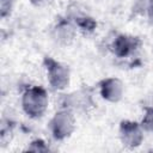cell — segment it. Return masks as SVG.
<instances>
[{
  "instance_id": "cell-3",
  "label": "cell",
  "mask_w": 153,
  "mask_h": 153,
  "mask_svg": "<svg viewBox=\"0 0 153 153\" xmlns=\"http://www.w3.org/2000/svg\"><path fill=\"white\" fill-rule=\"evenodd\" d=\"M76 128L75 114L66 108H60L48 123V129L56 141H63L72 136Z\"/></svg>"
},
{
  "instance_id": "cell-9",
  "label": "cell",
  "mask_w": 153,
  "mask_h": 153,
  "mask_svg": "<svg viewBox=\"0 0 153 153\" xmlns=\"http://www.w3.org/2000/svg\"><path fill=\"white\" fill-rule=\"evenodd\" d=\"M68 18H71L73 20V23L75 24L78 31L82 32V33H92L94 31V29L97 27V22L93 17H91L87 13L84 12H78V13H72L67 16Z\"/></svg>"
},
{
  "instance_id": "cell-5",
  "label": "cell",
  "mask_w": 153,
  "mask_h": 153,
  "mask_svg": "<svg viewBox=\"0 0 153 153\" xmlns=\"http://www.w3.org/2000/svg\"><path fill=\"white\" fill-rule=\"evenodd\" d=\"M145 130L140 122L133 120H122L118 126V137L123 147L135 149L140 147L145 140Z\"/></svg>"
},
{
  "instance_id": "cell-1",
  "label": "cell",
  "mask_w": 153,
  "mask_h": 153,
  "mask_svg": "<svg viewBox=\"0 0 153 153\" xmlns=\"http://www.w3.org/2000/svg\"><path fill=\"white\" fill-rule=\"evenodd\" d=\"M49 93L39 85L27 86L22 93L20 106L23 112L32 120L41 118L48 110Z\"/></svg>"
},
{
  "instance_id": "cell-14",
  "label": "cell",
  "mask_w": 153,
  "mask_h": 153,
  "mask_svg": "<svg viewBox=\"0 0 153 153\" xmlns=\"http://www.w3.org/2000/svg\"><path fill=\"white\" fill-rule=\"evenodd\" d=\"M146 14H147L148 20L151 22V24H153V5L148 7V10L146 11Z\"/></svg>"
},
{
  "instance_id": "cell-4",
  "label": "cell",
  "mask_w": 153,
  "mask_h": 153,
  "mask_svg": "<svg viewBox=\"0 0 153 153\" xmlns=\"http://www.w3.org/2000/svg\"><path fill=\"white\" fill-rule=\"evenodd\" d=\"M50 38L51 41L60 47H69L74 43L78 29L73 20L71 18L66 17H59V19L55 20L50 29Z\"/></svg>"
},
{
  "instance_id": "cell-12",
  "label": "cell",
  "mask_w": 153,
  "mask_h": 153,
  "mask_svg": "<svg viewBox=\"0 0 153 153\" xmlns=\"http://www.w3.org/2000/svg\"><path fill=\"white\" fill-rule=\"evenodd\" d=\"M14 7V0H0V17L2 19L11 16Z\"/></svg>"
},
{
  "instance_id": "cell-13",
  "label": "cell",
  "mask_w": 153,
  "mask_h": 153,
  "mask_svg": "<svg viewBox=\"0 0 153 153\" xmlns=\"http://www.w3.org/2000/svg\"><path fill=\"white\" fill-rule=\"evenodd\" d=\"M54 0H30V2L36 7H44L53 2Z\"/></svg>"
},
{
  "instance_id": "cell-7",
  "label": "cell",
  "mask_w": 153,
  "mask_h": 153,
  "mask_svg": "<svg viewBox=\"0 0 153 153\" xmlns=\"http://www.w3.org/2000/svg\"><path fill=\"white\" fill-rule=\"evenodd\" d=\"M142 45V41L137 36L128 33H118L114 37L110 50L118 59H126L136 53Z\"/></svg>"
},
{
  "instance_id": "cell-10",
  "label": "cell",
  "mask_w": 153,
  "mask_h": 153,
  "mask_svg": "<svg viewBox=\"0 0 153 153\" xmlns=\"http://www.w3.org/2000/svg\"><path fill=\"white\" fill-rule=\"evenodd\" d=\"M139 122L146 133H153V104L143 106V115Z\"/></svg>"
},
{
  "instance_id": "cell-2",
  "label": "cell",
  "mask_w": 153,
  "mask_h": 153,
  "mask_svg": "<svg viewBox=\"0 0 153 153\" xmlns=\"http://www.w3.org/2000/svg\"><path fill=\"white\" fill-rule=\"evenodd\" d=\"M43 67L48 84L53 91H65L71 84V69L67 65L57 61L51 56L43 57Z\"/></svg>"
},
{
  "instance_id": "cell-8",
  "label": "cell",
  "mask_w": 153,
  "mask_h": 153,
  "mask_svg": "<svg viewBox=\"0 0 153 153\" xmlns=\"http://www.w3.org/2000/svg\"><path fill=\"white\" fill-rule=\"evenodd\" d=\"M100 97L109 103H118L124 94V84L116 76H108L98 82Z\"/></svg>"
},
{
  "instance_id": "cell-6",
  "label": "cell",
  "mask_w": 153,
  "mask_h": 153,
  "mask_svg": "<svg viewBox=\"0 0 153 153\" xmlns=\"http://www.w3.org/2000/svg\"><path fill=\"white\" fill-rule=\"evenodd\" d=\"M96 105L93 94L87 88H80L65 94L61 100V108H66L75 112H88Z\"/></svg>"
},
{
  "instance_id": "cell-11",
  "label": "cell",
  "mask_w": 153,
  "mask_h": 153,
  "mask_svg": "<svg viewBox=\"0 0 153 153\" xmlns=\"http://www.w3.org/2000/svg\"><path fill=\"white\" fill-rule=\"evenodd\" d=\"M25 151H29V152H48V151H50V148L43 139H35L30 143H27Z\"/></svg>"
}]
</instances>
